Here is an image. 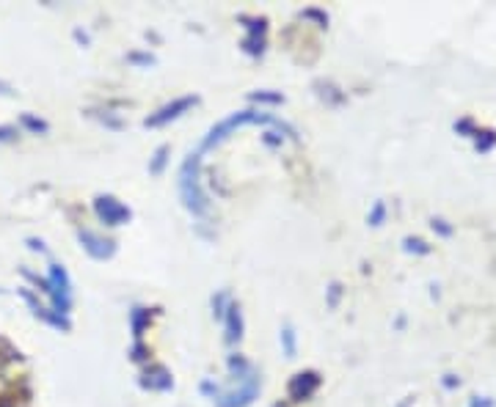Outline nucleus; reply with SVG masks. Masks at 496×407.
I'll list each match as a JSON object with an SVG mask.
<instances>
[{
  "label": "nucleus",
  "instance_id": "obj_6",
  "mask_svg": "<svg viewBox=\"0 0 496 407\" xmlns=\"http://www.w3.org/2000/svg\"><path fill=\"white\" fill-rule=\"evenodd\" d=\"M318 385H320V377L318 375H314V372H301L290 383V396L295 402H303V399H309L314 391H318Z\"/></svg>",
  "mask_w": 496,
  "mask_h": 407
},
{
  "label": "nucleus",
  "instance_id": "obj_7",
  "mask_svg": "<svg viewBox=\"0 0 496 407\" xmlns=\"http://www.w3.org/2000/svg\"><path fill=\"white\" fill-rule=\"evenodd\" d=\"M77 240L95 259H108L113 253V243H108V240H103V237H97L92 232H77Z\"/></svg>",
  "mask_w": 496,
  "mask_h": 407
},
{
  "label": "nucleus",
  "instance_id": "obj_11",
  "mask_svg": "<svg viewBox=\"0 0 496 407\" xmlns=\"http://www.w3.org/2000/svg\"><path fill=\"white\" fill-rule=\"evenodd\" d=\"M282 341H284V352H287V358H295V333H293V328H290V325L282 331Z\"/></svg>",
  "mask_w": 496,
  "mask_h": 407
},
{
  "label": "nucleus",
  "instance_id": "obj_8",
  "mask_svg": "<svg viewBox=\"0 0 496 407\" xmlns=\"http://www.w3.org/2000/svg\"><path fill=\"white\" fill-rule=\"evenodd\" d=\"M223 316H227V341L230 344H238L243 339V314H240V305L238 303H230L227 311H223Z\"/></svg>",
  "mask_w": 496,
  "mask_h": 407
},
{
  "label": "nucleus",
  "instance_id": "obj_5",
  "mask_svg": "<svg viewBox=\"0 0 496 407\" xmlns=\"http://www.w3.org/2000/svg\"><path fill=\"white\" fill-rule=\"evenodd\" d=\"M95 209H97V215H100L108 226H122L124 220H130V209H127L124 204H119L116 199H111V196H100V199L95 201Z\"/></svg>",
  "mask_w": 496,
  "mask_h": 407
},
{
  "label": "nucleus",
  "instance_id": "obj_15",
  "mask_svg": "<svg viewBox=\"0 0 496 407\" xmlns=\"http://www.w3.org/2000/svg\"><path fill=\"white\" fill-rule=\"evenodd\" d=\"M12 132H14L12 127H0V141H9V138H12Z\"/></svg>",
  "mask_w": 496,
  "mask_h": 407
},
{
  "label": "nucleus",
  "instance_id": "obj_2",
  "mask_svg": "<svg viewBox=\"0 0 496 407\" xmlns=\"http://www.w3.org/2000/svg\"><path fill=\"white\" fill-rule=\"evenodd\" d=\"M248 121H265V116H259V113H235V116H230V119H223L218 127H212L210 129V135L204 138V149H210L212 144H218V141H223L227 135L235 129V127H240V124H248Z\"/></svg>",
  "mask_w": 496,
  "mask_h": 407
},
{
  "label": "nucleus",
  "instance_id": "obj_10",
  "mask_svg": "<svg viewBox=\"0 0 496 407\" xmlns=\"http://www.w3.org/2000/svg\"><path fill=\"white\" fill-rule=\"evenodd\" d=\"M166 155H168V146H160V149L155 152V160L149 163V173H160V171H163V165H166Z\"/></svg>",
  "mask_w": 496,
  "mask_h": 407
},
{
  "label": "nucleus",
  "instance_id": "obj_14",
  "mask_svg": "<svg viewBox=\"0 0 496 407\" xmlns=\"http://www.w3.org/2000/svg\"><path fill=\"white\" fill-rule=\"evenodd\" d=\"M251 100H265V102H282L279 94H254Z\"/></svg>",
  "mask_w": 496,
  "mask_h": 407
},
{
  "label": "nucleus",
  "instance_id": "obj_1",
  "mask_svg": "<svg viewBox=\"0 0 496 407\" xmlns=\"http://www.w3.org/2000/svg\"><path fill=\"white\" fill-rule=\"evenodd\" d=\"M179 196H183L185 207L194 212V215H204L207 212V196L199 185V155H191L179 171Z\"/></svg>",
  "mask_w": 496,
  "mask_h": 407
},
{
  "label": "nucleus",
  "instance_id": "obj_9",
  "mask_svg": "<svg viewBox=\"0 0 496 407\" xmlns=\"http://www.w3.org/2000/svg\"><path fill=\"white\" fill-rule=\"evenodd\" d=\"M144 385L152 388V391H166V388H171V377H168V372L163 367H155L152 372H147Z\"/></svg>",
  "mask_w": 496,
  "mask_h": 407
},
{
  "label": "nucleus",
  "instance_id": "obj_4",
  "mask_svg": "<svg viewBox=\"0 0 496 407\" xmlns=\"http://www.w3.org/2000/svg\"><path fill=\"white\" fill-rule=\"evenodd\" d=\"M196 105V97H179V100H174L171 105H163L155 116H149L144 124L147 127H163V124H168L171 119H179L183 116L188 108H194Z\"/></svg>",
  "mask_w": 496,
  "mask_h": 407
},
{
  "label": "nucleus",
  "instance_id": "obj_12",
  "mask_svg": "<svg viewBox=\"0 0 496 407\" xmlns=\"http://www.w3.org/2000/svg\"><path fill=\"white\" fill-rule=\"evenodd\" d=\"M141 325H144V308H135V316H132V328H135V336H141Z\"/></svg>",
  "mask_w": 496,
  "mask_h": 407
},
{
  "label": "nucleus",
  "instance_id": "obj_3",
  "mask_svg": "<svg viewBox=\"0 0 496 407\" xmlns=\"http://www.w3.org/2000/svg\"><path fill=\"white\" fill-rule=\"evenodd\" d=\"M257 394H259V377L248 375V377H243V385L238 391L218 399V407H248L257 399Z\"/></svg>",
  "mask_w": 496,
  "mask_h": 407
},
{
  "label": "nucleus",
  "instance_id": "obj_13",
  "mask_svg": "<svg viewBox=\"0 0 496 407\" xmlns=\"http://www.w3.org/2000/svg\"><path fill=\"white\" fill-rule=\"evenodd\" d=\"M31 129H36V132H44V129H48V124H44V121H36V119H31V116H25L23 119Z\"/></svg>",
  "mask_w": 496,
  "mask_h": 407
}]
</instances>
